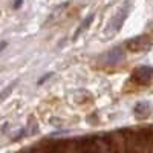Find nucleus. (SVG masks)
Wrapping results in <instances>:
<instances>
[{
  "label": "nucleus",
  "instance_id": "obj_1",
  "mask_svg": "<svg viewBox=\"0 0 153 153\" xmlns=\"http://www.w3.org/2000/svg\"><path fill=\"white\" fill-rule=\"evenodd\" d=\"M127 48L130 51H146V49L152 48V38L149 35L136 37V38H133V40H130L127 43Z\"/></svg>",
  "mask_w": 153,
  "mask_h": 153
},
{
  "label": "nucleus",
  "instance_id": "obj_2",
  "mask_svg": "<svg viewBox=\"0 0 153 153\" xmlns=\"http://www.w3.org/2000/svg\"><path fill=\"white\" fill-rule=\"evenodd\" d=\"M135 78L141 83H147L153 78V68L152 66H141L135 71Z\"/></svg>",
  "mask_w": 153,
  "mask_h": 153
},
{
  "label": "nucleus",
  "instance_id": "obj_4",
  "mask_svg": "<svg viewBox=\"0 0 153 153\" xmlns=\"http://www.w3.org/2000/svg\"><path fill=\"white\" fill-rule=\"evenodd\" d=\"M126 17H127L126 9H121V11L118 12V14H117V17L113 19V32H117V31H120V29H121V26H123V23H124Z\"/></svg>",
  "mask_w": 153,
  "mask_h": 153
},
{
  "label": "nucleus",
  "instance_id": "obj_3",
  "mask_svg": "<svg viewBox=\"0 0 153 153\" xmlns=\"http://www.w3.org/2000/svg\"><path fill=\"white\" fill-rule=\"evenodd\" d=\"M123 58H124V55H123V51L120 48H115L113 51H110V52L106 55V61L109 63V65H115V63L121 61Z\"/></svg>",
  "mask_w": 153,
  "mask_h": 153
},
{
  "label": "nucleus",
  "instance_id": "obj_5",
  "mask_svg": "<svg viewBox=\"0 0 153 153\" xmlns=\"http://www.w3.org/2000/svg\"><path fill=\"white\" fill-rule=\"evenodd\" d=\"M135 112H136V115H139V117L144 118V115L147 112H150V106L147 103H138L136 107H135Z\"/></svg>",
  "mask_w": 153,
  "mask_h": 153
}]
</instances>
